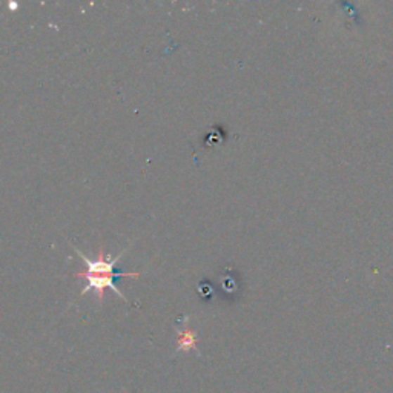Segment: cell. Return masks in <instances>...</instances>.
I'll return each instance as SVG.
<instances>
[{
  "label": "cell",
  "mask_w": 393,
  "mask_h": 393,
  "mask_svg": "<svg viewBox=\"0 0 393 393\" xmlns=\"http://www.w3.org/2000/svg\"><path fill=\"white\" fill-rule=\"evenodd\" d=\"M141 277V272H122V273H115V275H89L85 272H77L75 273V278H83L86 280L88 284L85 288L82 289L80 297L85 295L86 292L89 290H96L97 294V299L100 304H103V297H105V289L110 288L115 292V295L122 298L123 301H128L127 297H124L122 292L117 289V286L114 284L115 278H138Z\"/></svg>",
  "instance_id": "obj_1"
},
{
  "label": "cell",
  "mask_w": 393,
  "mask_h": 393,
  "mask_svg": "<svg viewBox=\"0 0 393 393\" xmlns=\"http://www.w3.org/2000/svg\"><path fill=\"white\" fill-rule=\"evenodd\" d=\"M189 350H195L200 355L197 349V333L188 328V320L185 323V329L177 330V352H189Z\"/></svg>",
  "instance_id": "obj_2"
}]
</instances>
